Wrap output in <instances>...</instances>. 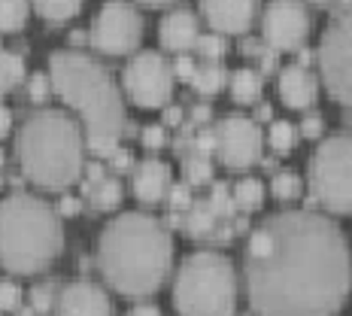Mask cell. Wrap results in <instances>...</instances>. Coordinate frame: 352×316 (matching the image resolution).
I'll return each instance as SVG.
<instances>
[{"label":"cell","mask_w":352,"mask_h":316,"mask_svg":"<svg viewBox=\"0 0 352 316\" xmlns=\"http://www.w3.org/2000/svg\"><path fill=\"white\" fill-rule=\"evenodd\" d=\"M316 92H319V83H316V76L307 70V64L295 61L280 70V94L292 109H307L316 101Z\"/></svg>","instance_id":"obj_15"},{"label":"cell","mask_w":352,"mask_h":316,"mask_svg":"<svg viewBox=\"0 0 352 316\" xmlns=\"http://www.w3.org/2000/svg\"><path fill=\"white\" fill-rule=\"evenodd\" d=\"M243 52H246V55H261L264 49H261L258 40H252V36H249V40H243Z\"/></svg>","instance_id":"obj_45"},{"label":"cell","mask_w":352,"mask_h":316,"mask_svg":"<svg viewBox=\"0 0 352 316\" xmlns=\"http://www.w3.org/2000/svg\"><path fill=\"white\" fill-rule=\"evenodd\" d=\"M310 195L331 213H352V134H334L310 158Z\"/></svg>","instance_id":"obj_7"},{"label":"cell","mask_w":352,"mask_h":316,"mask_svg":"<svg viewBox=\"0 0 352 316\" xmlns=\"http://www.w3.org/2000/svg\"><path fill=\"white\" fill-rule=\"evenodd\" d=\"M234 204H237L240 210H255V207H261V201H264V186H261V180H255V176H243V180L234 186Z\"/></svg>","instance_id":"obj_21"},{"label":"cell","mask_w":352,"mask_h":316,"mask_svg":"<svg viewBox=\"0 0 352 316\" xmlns=\"http://www.w3.org/2000/svg\"><path fill=\"white\" fill-rule=\"evenodd\" d=\"M76 210H79V198H73V195H64L61 204H58V213H64V216H70Z\"/></svg>","instance_id":"obj_41"},{"label":"cell","mask_w":352,"mask_h":316,"mask_svg":"<svg viewBox=\"0 0 352 316\" xmlns=\"http://www.w3.org/2000/svg\"><path fill=\"white\" fill-rule=\"evenodd\" d=\"M61 213L31 192H12L0 201V264L16 274L43 271L61 253Z\"/></svg>","instance_id":"obj_5"},{"label":"cell","mask_w":352,"mask_h":316,"mask_svg":"<svg viewBox=\"0 0 352 316\" xmlns=\"http://www.w3.org/2000/svg\"><path fill=\"white\" fill-rule=\"evenodd\" d=\"M179 119H182V109L179 107H167L164 109V122L167 125H179Z\"/></svg>","instance_id":"obj_44"},{"label":"cell","mask_w":352,"mask_h":316,"mask_svg":"<svg viewBox=\"0 0 352 316\" xmlns=\"http://www.w3.org/2000/svg\"><path fill=\"white\" fill-rule=\"evenodd\" d=\"M322 128H325V119H322V113H310L304 122H300V134H304V137H319Z\"/></svg>","instance_id":"obj_35"},{"label":"cell","mask_w":352,"mask_h":316,"mask_svg":"<svg viewBox=\"0 0 352 316\" xmlns=\"http://www.w3.org/2000/svg\"><path fill=\"white\" fill-rule=\"evenodd\" d=\"M319 67L328 94L352 109V6L337 12L322 34Z\"/></svg>","instance_id":"obj_8"},{"label":"cell","mask_w":352,"mask_h":316,"mask_svg":"<svg viewBox=\"0 0 352 316\" xmlns=\"http://www.w3.org/2000/svg\"><path fill=\"white\" fill-rule=\"evenodd\" d=\"M140 3H146V6H167V3H173V0H140Z\"/></svg>","instance_id":"obj_46"},{"label":"cell","mask_w":352,"mask_h":316,"mask_svg":"<svg viewBox=\"0 0 352 316\" xmlns=\"http://www.w3.org/2000/svg\"><path fill=\"white\" fill-rule=\"evenodd\" d=\"M276 61H280V52L267 46V49L261 52V70H274V67H276Z\"/></svg>","instance_id":"obj_40"},{"label":"cell","mask_w":352,"mask_h":316,"mask_svg":"<svg viewBox=\"0 0 352 316\" xmlns=\"http://www.w3.org/2000/svg\"><path fill=\"white\" fill-rule=\"evenodd\" d=\"M195 149H197V156H207L210 149H216V128L201 131V134L195 137Z\"/></svg>","instance_id":"obj_36"},{"label":"cell","mask_w":352,"mask_h":316,"mask_svg":"<svg viewBox=\"0 0 352 316\" xmlns=\"http://www.w3.org/2000/svg\"><path fill=\"white\" fill-rule=\"evenodd\" d=\"M109 158H113L116 167H131V165H134V156H131V149H116Z\"/></svg>","instance_id":"obj_39"},{"label":"cell","mask_w":352,"mask_h":316,"mask_svg":"<svg viewBox=\"0 0 352 316\" xmlns=\"http://www.w3.org/2000/svg\"><path fill=\"white\" fill-rule=\"evenodd\" d=\"M258 116L261 119H270V107H258Z\"/></svg>","instance_id":"obj_48"},{"label":"cell","mask_w":352,"mask_h":316,"mask_svg":"<svg viewBox=\"0 0 352 316\" xmlns=\"http://www.w3.org/2000/svg\"><path fill=\"white\" fill-rule=\"evenodd\" d=\"M195 49H197V52H201L204 58H210V61H216V58H222L225 52H228V40H225V34L210 31V34H201V36H197Z\"/></svg>","instance_id":"obj_26"},{"label":"cell","mask_w":352,"mask_h":316,"mask_svg":"<svg viewBox=\"0 0 352 316\" xmlns=\"http://www.w3.org/2000/svg\"><path fill=\"white\" fill-rule=\"evenodd\" d=\"M192 182H176V186H170V210L173 213H182V210H188L192 207Z\"/></svg>","instance_id":"obj_30"},{"label":"cell","mask_w":352,"mask_h":316,"mask_svg":"<svg viewBox=\"0 0 352 316\" xmlns=\"http://www.w3.org/2000/svg\"><path fill=\"white\" fill-rule=\"evenodd\" d=\"M195 73H197V64L192 61V58H188V55H179V58H176V64H173V76H176V79H186V83H192Z\"/></svg>","instance_id":"obj_33"},{"label":"cell","mask_w":352,"mask_h":316,"mask_svg":"<svg viewBox=\"0 0 352 316\" xmlns=\"http://www.w3.org/2000/svg\"><path fill=\"white\" fill-rule=\"evenodd\" d=\"M100 180H104V167H100V161H91V165L85 167V192Z\"/></svg>","instance_id":"obj_37"},{"label":"cell","mask_w":352,"mask_h":316,"mask_svg":"<svg viewBox=\"0 0 352 316\" xmlns=\"http://www.w3.org/2000/svg\"><path fill=\"white\" fill-rule=\"evenodd\" d=\"M25 79V58L12 49H0V94L16 88Z\"/></svg>","instance_id":"obj_19"},{"label":"cell","mask_w":352,"mask_h":316,"mask_svg":"<svg viewBox=\"0 0 352 316\" xmlns=\"http://www.w3.org/2000/svg\"><path fill=\"white\" fill-rule=\"evenodd\" d=\"M143 36V19L128 0H107L91 21V46L104 55H128Z\"/></svg>","instance_id":"obj_9"},{"label":"cell","mask_w":352,"mask_h":316,"mask_svg":"<svg viewBox=\"0 0 352 316\" xmlns=\"http://www.w3.org/2000/svg\"><path fill=\"white\" fill-rule=\"evenodd\" d=\"M334 6H340V10H349L352 0H334Z\"/></svg>","instance_id":"obj_47"},{"label":"cell","mask_w":352,"mask_h":316,"mask_svg":"<svg viewBox=\"0 0 352 316\" xmlns=\"http://www.w3.org/2000/svg\"><path fill=\"white\" fill-rule=\"evenodd\" d=\"M173 304L179 316H231L237 304V277L228 255L197 249L176 271Z\"/></svg>","instance_id":"obj_6"},{"label":"cell","mask_w":352,"mask_h":316,"mask_svg":"<svg viewBox=\"0 0 352 316\" xmlns=\"http://www.w3.org/2000/svg\"><path fill=\"white\" fill-rule=\"evenodd\" d=\"M85 137L64 109H36L19 131V161L36 186L67 189L85 167Z\"/></svg>","instance_id":"obj_4"},{"label":"cell","mask_w":352,"mask_h":316,"mask_svg":"<svg viewBox=\"0 0 352 316\" xmlns=\"http://www.w3.org/2000/svg\"><path fill=\"white\" fill-rule=\"evenodd\" d=\"M212 165L207 156H192L186 161V182H210Z\"/></svg>","instance_id":"obj_28"},{"label":"cell","mask_w":352,"mask_h":316,"mask_svg":"<svg viewBox=\"0 0 352 316\" xmlns=\"http://www.w3.org/2000/svg\"><path fill=\"white\" fill-rule=\"evenodd\" d=\"M261 88H264V79H261V70L255 67H240L231 73V94L237 104H252V101L261 98Z\"/></svg>","instance_id":"obj_18"},{"label":"cell","mask_w":352,"mask_h":316,"mask_svg":"<svg viewBox=\"0 0 352 316\" xmlns=\"http://www.w3.org/2000/svg\"><path fill=\"white\" fill-rule=\"evenodd\" d=\"M264 43L270 49H298L310 34V12L304 0H267L261 16Z\"/></svg>","instance_id":"obj_11"},{"label":"cell","mask_w":352,"mask_h":316,"mask_svg":"<svg viewBox=\"0 0 352 316\" xmlns=\"http://www.w3.org/2000/svg\"><path fill=\"white\" fill-rule=\"evenodd\" d=\"M258 0H201V12L216 34H243L255 19Z\"/></svg>","instance_id":"obj_14"},{"label":"cell","mask_w":352,"mask_h":316,"mask_svg":"<svg viewBox=\"0 0 352 316\" xmlns=\"http://www.w3.org/2000/svg\"><path fill=\"white\" fill-rule=\"evenodd\" d=\"M124 316H161V307L149 304V301H140V304L131 307V313H124Z\"/></svg>","instance_id":"obj_38"},{"label":"cell","mask_w":352,"mask_h":316,"mask_svg":"<svg viewBox=\"0 0 352 316\" xmlns=\"http://www.w3.org/2000/svg\"><path fill=\"white\" fill-rule=\"evenodd\" d=\"M352 283V253L328 216L283 210L249 234L246 289L258 316H334Z\"/></svg>","instance_id":"obj_1"},{"label":"cell","mask_w":352,"mask_h":316,"mask_svg":"<svg viewBox=\"0 0 352 316\" xmlns=\"http://www.w3.org/2000/svg\"><path fill=\"white\" fill-rule=\"evenodd\" d=\"M122 85L140 107H164L173 92V67L161 52H137L124 64Z\"/></svg>","instance_id":"obj_10"},{"label":"cell","mask_w":352,"mask_h":316,"mask_svg":"<svg viewBox=\"0 0 352 316\" xmlns=\"http://www.w3.org/2000/svg\"><path fill=\"white\" fill-rule=\"evenodd\" d=\"M21 307V289L16 280H0V310H19Z\"/></svg>","instance_id":"obj_29"},{"label":"cell","mask_w":352,"mask_h":316,"mask_svg":"<svg viewBox=\"0 0 352 316\" xmlns=\"http://www.w3.org/2000/svg\"><path fill=\"white\" fill-rule=\"evenodd\" d=\"M28 19V0H0V34L19 31Z\"/></svg>","instance_id":"obj_23"},{"label":"cell","mask_w":352,"mask_h":316,"mask_svg":"<svg viewBox=\"0 0 352 316\" xmlns=\"http://www.w3.org/2000/svg\"><path fill=\"white\" fill-rule=\"evenodd\" d=\"M173 262L170 231L140 210L119 213L98 240V264L116 292L140 298L164 283Z\"/></svg>","instance_id":"obj_2"},{"label":"cell","mask_w":352,"mask_h":316,"mask_svg":"<svg viewBox=\"0 0 352 316\" xmlns=\"http://www.w3.org/2000/svg\"><path fill=\"white\" fill-rule=\"evenodd\" d=\"M313 3H319V6H334V0H313Z\"/></svg>","instance_id":"obj_49"},{"label":"cell","mask_w":352,"mask_h":316,"mask_svg":"<svg viewBox=\"0 0 352 316\" xmlns=\"http://www.w3.org/2000/svg\"><path fill=\"white\" fill-rule=\"evenodd\" d=\"M295 137H298V131H295V125H292L289 119H270L267 140H270V146H274L276 152H289L292 143H295Z\"/></svg>","instance_id":"obj_25"},{"label":"cell","mask_w":352,"mask_h":316,"mask_svg":"<svg viewBox=\"0 0 352 316\" xmlns=\"http://www.w3.org/2000/svg\"><path fill=\"white\" fill-rule=\"evenodd\" d=\"M197 16L186 6H176L161 19V46L173 52H186L197 43Z\"/></svg>","instance_id":"obj_17"},{"label":"cell","mask_w":352,"mask_h":316,"mask_svg":"<svg viewBox=\"0 0 352 316\" xmlns=\"http://www.w3.org/2000/svg\"><path fill=\"white\" fill-rule=\"evenodd\" d=\"M49 92H52V79H49V73H31V85H28V94H31V101H46Z\"/></svg>","instance_id":"obj_32"},{"label":"cell","mask_w":352,"mask_h":316,"mask_svg":"<svg viewBox=\"0 0 352 316\" xmlns=\"http://www.w3.org/2000/svg\"><path fill=\"white\" fill-rule=\"evenodd\" d=\"M192 116H195V122H207L210 116H212V109H210L207 104H197V107L192 109Z\"/></svg>","instance_id":"obj_43"},{"label":"cell","mask_w":352,"mask_h":316,"mask_svg":"<svg viewBox=\"0 0 352 316\" xmlns=\"http://www.w3.org/2000/svg\"><path fill=\"white\" fill-rule=\"evenodd\" d=\"M52 286H34L31 289V307L36 313H49L52 310V304H55V295H52Z\"/></svg>","instance_id":"obj_31"},{"label":"cell","mask_w":352,"mask_h":316,"mask_svg":"<svg viewBox=\"0 0 352 316\" xmlns=\"http://www.w3.org/2000/svg\"><path fill=\"white\" fill-rule=\"evenodd\" d=\"M167 192H170V167L155 156L143 158L134 171V195L143 204H158Z\"/></svg>","instance_id":"obj_16"},{"label":"cell","mask_w":352,"mask_h":316,"mask_svg":"<svg viewBox=\"0 0 352 316\" xmlns=\"http://www.w3.org/2000/svg\"><path fill=\"white\" fill-rule=\"evenodd\" d=\"M82 6V0H34V10L49 21H64L73 19Z\"/></svg>","instance_id":"obj_22"},{"label":"cell","mask_w":352,"mask_h":316,"mask_svg":"<svg viewBox=\"0 0 352 316\" xmlns=\"http://www.w3.org/2000/svg\"><path fill=\"white\" fill-rule=\"evenodd\" d=\"M58 316H113V304L98 283L76 280L58 295Z\"/></svg>","instance_id":"obj_13"},{"label":"cell","mask_w":352,"mask_h":316,"mask_svg":"<svg viewBox=\"0 0 352 316\" xmlns=\"http://www.w3.org/2000/svg\"><path fill=\"white\" fill-rule=\"evenodd\" d=\"M52 88L85 122V143L94 156H113L124 131L122 92L98 58L79 49H61L49 58Z\"/></svg>","instance_id":"obj_3"},{"label":"cell","mask_w":352,"mask_h":316,"mask_svg":"<svg viewBox=\"0 0 352 316\" xmlns=\"http://www.w3.org/2000/svg\"><path fill=\"white\" fill-rule=\"evenodd\" d=\"M270 189H274V195L283 198V201L298 198L300 195V176L295 171H280L274 180H270Z\"/></svg>","instance_id":"obj_27"},{"label":"cell","mask_w":352,"mask_h":316,"mask_svg":"<svg viewBox=\"0 0 352 316\" xmlns=\"http://www.w3.org/2000/svg\"><path fill=\"white\" fill-rule=\"evenodd\" d=\"M261 128L249 116H225L216 125V152L228 167H249L261 158Z\"/></svg>","instance_id":"obj_12"},{"label":"cell","mask_w":352,"mask_h":316,"mask_svg":"<svg viewBox=\"0 0 352 316\" xmlns=\"http://www.w3.org/2000/svg\"><path fill=\"white\" fill-rule=\"evenodd\" d=\"M192 85H195L201 94L219 92V88L225 85V67H219L216 61L201 64V67H197V73H195V79H192Z\"/></svg>","instance_id":"obj_24"},{"label":"cell","mask_w":352,"mask_h":316,"mask_svg":"<svg viewBox=\"0 0 352 316\" xmlns=\"http://www.w3.org/2000/svg\"><path fill=\"white\" fill-rule=\"evenodd\" d=\"M10 128H12V113L3 104H0V137L10 134Z\"/></svg>","instance_id":"obj_42"},{"label":"cell","mask_w":352,"mask_h":316,"mask_svg":"<svg viewBox=\"0 0 352 316\" xmlns=\"http://www.w3.org/2000/svg\"><path fill=\"white\" fill-rule=\"evenodd\" d=\"M164 128L161 125H146L143 128V143H146V149H161L164 146Z\"/></svg>","instance_id":"obj_34"},{"label":"cell","mask_w":352,"mask_h":316,"mask_svg":"<svg viewBox=\"0 0 352 316\" xmlns=\"http://www.w3.org/2000/svg\"><path fill=\"white\" fill-rule=\"evenodd\" d=\"M88 198H91V204L98 210H113L116 204L122 201V182L116 180V176H104L100 182H94V186L88 189Z\"/></svg>","instance_id":"obj_20"}]
</instances>
